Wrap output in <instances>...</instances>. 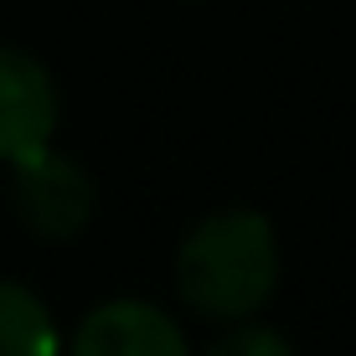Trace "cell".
I'll return each mask as SVG.
<instances>
[{
  "label": "cell",
  "instance_id": "obj_2",
  "mask_svg": "<svg viewBox=\"0 0 356 356\" xmlns=\"http://www.w3.org/2000/svg\"><path fill=\"white\" fill-rule=\"evenodd\" d=\"M10 207L36 238L72 243L93 217V176L63 150H36L10 165Z\"/></svg>",
  "mask_w": 356,
  "mask_h": 356
},
{
  "label": "cell",
  "instance_id": "obj_4",
  "mask_svg": "<svg viewBox=\"0 0 356 356\" xmlns=\"http://www.w3.org/2000/svg\"><path fill=\"white\" fill-rule=\"evenodd\" d=\"M67 356H196L181 321L150 300H104L72 330Z\"/></svg>",
  "mask_w": 356,
  "mask_h": 356
},
{
  "label": "cell",
  "instance_id": "obj_6",
  "mask_svg": "<svg viewBox=\"0 0 356 356\" xmlns=\"http://www.w3.org/2000/svg\"><path fill=\"white\" fill-rule=\"evenodd\" d=\"M202 356H294V346H289L284 330H274L264 321H238V325H227Z\"/></svg>",
  "mask_w": 356,
  "mask_h": 356
},
{
  "label": "cell",
  "instance_id": "obj_1",
  "mask_svg": "<svg viewBox=\"0 0 356 356\" xmlns=\"http://www.w3.org/2000/svg\"><path fill=\"white\" fill-rule=\"evenodd\" d=\"M279 232L253 207L207 212L176 248V289L191 315L217 325L259 321V310L279 294Z\"/></svg>",
  "mask_w": 356,
  "mask_h": 356
},
{
  "label": "cell",
  "instance_id": "obj_3",
  "mask_svg": "<svg viewBox=\"0 0 356 356\" xmlns=\"http://www.w3.org/2000/svg\"><path fill=\"white\" fill-rule=\"evenodd\" d=\"M57 114H63V98L47 63L26 47L0 42V165L47 150L57 134Z\"/></svg>",
  "mask_w": 356,
  "mask_h": 356
},
{
  "label": "cell",
  "instance_id": "obj_5",
  "mask_svg": "<svg viewBox=\"0 0 356 356\" xmlns=\"http://www.w3.org/2000/svg\"><path fill=\"white\" fill-rule=\"evenodd\" d=\"M0 356H63V330L47 300L16 279H0Z\"/></svg>",
  "mask_w": 356,
  "mask_h": 356
}]
</instances>
